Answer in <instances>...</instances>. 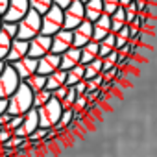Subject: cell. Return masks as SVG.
<instances>
[{"instance_id": "6da1fadb", "label": "cell", "mask_w": 157, "mask_h": 157, "mask_svg": "<svg viewBox=\"0 0 157 157\" xmlns=\"http://www.w3.org/2000/svg\"><path fill=\"white\" fill-rule=\"evenodd\" d=\"M33 107V91L21 82L19 89L8 98V113L13 117H22Z\"/></svg>"}, {"instance_id": "7a4b0ae2", "label": "cell", "mask_w": 157, "mask_h": 157, "mask_svg": "<svg viewBox=\"0 0 157 157\" xmlns=\"http://www.w3.org/2000/svg\"><path fill=\"white\" fill-rule=\"evenodd\" d=\"M41 28H43V15L30 10L26 13V17L22 21H19V33L17 37L19 39H24V41H30L33 39L35 35L41 33Z\"/></svg>"}, {"instance_id": "3957f363", "label": "cell", "mask_w": 157, "mask_h": 157, "mask_svg": "<svg viewBox=\"0 0 157 157\" xmlns=\"http://www.w3.org/2000/svg\"><path fill=\"white\" fill-rule=\"evenodd\" d=\"M39 111V124L43 128H54L59 124L61 120V115H63V105L57 98L52 96V100L48 104H44L43 107L37 109Z\"/></svg>"}, {"instance_id": "277c9868", "label": "cell", "mask_w": 157, "mask_h": 157, "mask_svg": "<svg viewBox=\"0 0 157 157\" xmlns=\"http://www.w3.org/2000/svg\"><path fill=\"white\" fill-rule=\"evenodd\" d=\"M21 82H22V80L19 78V74H17V70L13 68V65H11V63H6L4 72L0 74V98L8 100V98L19 89Z\"/></svg>"}, {"instance_id": "5b68a950", "label": "cell", "mask_w": 157, "mask_h": 157, "mask_svg": "<svg viewBox=\"0 0 157 157\" xmlns=\"http://www.w3.org/2000/svg\"><path fill=\"white\" fill-rule=\"evenodd\" d=\"M63 21H65V17H63V8H59V6H52L44 15H43V28H41V33H44V35H54V33H57L59 30H63Z\"/></svg>"}, {"instance_id": "8992f818", "label": "cell", "mask_w": 157, "mask_h": 157, "mask_svg": "<svg viewBox=\"0 0 157 157\" xmlns=\"http://www.w3.org/2000/svg\"><path fill=\"white\" fill-rule=\"evenodd\" d=\"M63 28L65 30H74L78 28L83 21H85V6L83 2H80V0H74V2L63 10Z\"/></svg>"}, {"instance_id": "52a82bcc", "label": "cell", "mask_w": 157, "mask_h": 157, "mask_svg": "<svg viewBox=\"0 0 157 157\" xmlns=\"http://www.w3.org/2000/svg\"><path fill=\"white\" fill-rule=\"evenodd\" d=\"M39 126H41V124H39V111H37L35 107H32V109L24 115L22 124L13 131V135L22 137V139H30V135H32Z\"/></svg>"}, {"instance_id": "ba28073f", "label": "cell", "mask_w": 157, "mask_h": 157, "mask_svg": "<svg viewBox=\"0 0 157 157\" xmlns=\"http://www.w3.org/2000/svg\"><path fill=\"white\" fill-rule=\"evenodd\" d=\"M30 0H10V8L8 11L2 15L4 21L8 22H19L26 17V13L30 11Z\"/></svg>"}, {"instance_id": "9c48e42d", "label": "cell", "mask_w": 157, "mask_h": 157, "mask_svg": "<svg viewBox=\"0 0 157 157\" xmlns=\"http://www.w3.org/2000/svg\"><path fill=\"white\" fill-rule=\"evenodd\" d=\"M48 52H52V37L50 35L39 33L33 39H30V52H28V56L39 59V57L46 56Z\"/></svg>"}, {"instance_id": "30bf717a", "label": "cell", "mask_w": 157, "mask_h": 157, "mask_svg": "<svg viewBox=\"0 0 157 157\" xmlns=\"http://www.w3.org/2000/svg\"><path fill=\"white\" fill-rule=\"evenodd\" d=\"M70 46H74V35H72V30H59L57 33L52 35V52L54 54H63L67 52Z\"/></svg>"}, {"instance_id": "8fae6325", "label": "cell", "mask_w": 157, "mask_h": 157, "mask_svg": "<svg viewBox=\"0 0 157 157\" xmlns=\"http://www.w3.org/2000/svg\"><path fill=\"white\" fill-rule=\"evenodd\" d=\"M11 65H13V68L17 70L19 78L24 82V80H28L30 76H33V74L37 72L39 59H37V57H32V56H26V57H22V59L15 61V63H11Z\"/></svg>"}, {"instance_id": "7c38bea8", "label": "cell", "mask_w": 157, "mask_h": 157, "mask_svg": "<svg viewBox=\"0 0 157 157\" xmlns=\"http://www.w3.org/2000/svg\"><path fill=\"white\" fill-rule=\"evenodd\" d=\"M72 35H74V46H76V48L85 46L87 43L93 41V22L85 19L78 28L72 30Z\"/></svg>"}, {"instance_id": "4fadbf2b", "label": "cell", "mask_w": 157, "mask_h": 157, "mask_svg": "<svg viewBox=\"0 0 157 157\" xmlns=\"http://www.w3.org/2000/svg\"><path fill=\"white\" fill-rule=\"evenodd\" d=\"M57 68H61V56H59V54L48 52L46 56L39 57V67H37V72H39V74L48 76V74L56 72Z\"/></svg>"}, {"instance_id": "5bb4252c", "label": "cell", "mask_w": 157, "mask_h": 157, "mask_svg": "<svg viewBox=\"0 0 157 157\" xmlns=\"http://www.w3.org/2000/svg\"><path fill=\"white\" fill-rule=\"evenodd\" d=\"M28 52H30V41L15 37L11 41V48H10V54L6 57V63H15V61L22 59V57H26Z\"/></svg>"}, {"instance_id": "9a60e30c", "label": "cell", "mask_w": 157, "mask_h": 157, "mask_svg": "<svg viewBox=\"0 0 157 157\" xmlns=\"http://www.w3.org/2000/svg\"><path fill=\"white\" fill-rule=\"evenodd\" d=\"M111 33V15L104 13L98 21L93 22V41L100 43L104 37H107Z\"/></svg>"}, {"instance_id": "2e32d148", "label": "cell", "mask_w": 157, "mask_h": 157, "mask_svg": "<svg viewBox=\"0 0 157 157\" xmlns=\"http://www.w3.org/2000/svg\"><path fill=\"white\" fill-rule=\"evenodd\" d=\"M82 63V48H76V46H70L67 52L61 54V68L63 70H68L76 65Z\"/></svg>"}, {"instance_id": "e0dca14e", "label": "cell", "mask_w": 157, "mask_h": 157, "mask_svg": "<svg viewBox=\"0 0 157 157\" xmlns=\"http://www.w3.org/2000/svg\"><path fill=\"white\" fill-rule=\"evenodd\" d=\"M85 6V19L94 22L104 15V0H87Z\"/></svg>"}, {"instance_id": "ac0fdd59", "label": "cell", "mask_w": 157, "mask_h": 157, "mask_svg": "<svg viewBox=\"0 0 157 157\" xmlns=\"http://www.w3.org/2000/svg\"><path fill=\"white\" fill-rule=\"evenodd\" d=\"M63 85H67V70L57 68L56 72L46 76V89L56 91L57 87H63Z\"/></svg>"}, {"instance_id": "d6986e66", "label": "cell", "mask_w": 157, "mask_h": 157, "mask_svg": "<svg viewBox=\"0 0 157 157\" xmlns=\"http://www.w3.org/2000/svg\"><path fill=\"white\" fill-rule=\"evenodd\" d=\"M96 57H100V43L91 41L85 46H82V65H87V63L94 61Z\"/></svg>"}, {"instance_id": "ffe728a7", "label": "cell", "mask_w": 157, "mask_h": 157, "mask_svg": "<svg viewBox=\"0 0 157 157\" xmlns=\"http://www.w3.org/2000/svg\"><path fill=\"white\" fill-rule=\"evenodd\" d=\"M82 80H85V65L80 63V65H76V67L67 70V85L74 87L78 82H82Z\"/></svg>"}, {"instance_id": "44dd1931", "label": "cell", "mask_w": 157, "mask_h": 157, "mask_svg": "<svg viewBox=\"0 0 157 157\" xmlns=\"http://www.w3.org/2000/svg\"><path fill=\"white\" fill-rule=\"evenodd\" d=\"M126 24H128V21H126V10H124V8H118V10L111 15V32L117 33V32H120Z\"/></svg>"}, {"instance_id": "7402d4cb", "label": "cell", "mask_w": 157, "mask_h": 157, "mask_svg": "<svg viewBox=\"0 0 157 157\" xmlns=\"http://www.w3.org/2000/svg\"><path fill=\"white\" fill-rule=\"evenodd\" d=\"M113 50H117V37L115 33L111 32L107 37H104L100 41V57H105L107 54H111Z\"/></svg>"}, {"instance_id": "603a6c76", "label": "cell", "mask_w": 157, "mask_h": 157, "mask_svg": "<svg viewBox=\"0 0 157 157\" xmlns=\"http://www.w3.org/2000/svg\"><path fill=\"white\" fill-rule=\"evenodd\" d=\"M24 83L33 91V93H37V91H41V89H44L46 87V76H43V74H39V72H35L33 76H30L28 80H24Z\"/></svg>"}, {"instance_id": "cb8c5ba5", "label": "cell", "mask_w": 157, "mask_h": 157, "mask_svg": "<svg viewBox=\"0 0 157 157\" xmlns=\"http://www.w3.org/2000/svg\"><path fill=\"white\" fill-rule=\"evenodd\" d=\"M102 70H104V59L96 57L94 61H91V63L85 65V80H91V78L102 74Z\"/></svg>"}, {"instance_id": "d4e9b609", "label": "cell", "mask_w": 157, "mask_h": 157, "mask_svg": "<svg viewBox=\"0 0 157 157\" xmlns=\"http://www.w3.org/2000/svg\"><path fill=\"white\" fill-rule=\"evenodd\" d=\"M52 100V91L50 89H41V91H37V93H33V107L35 109H39V107H43L44 104H48Z\"/></svg>"}, {"instance_id": "484cf974", "label": "cell", "mask_w": 157, "mask_h": 157, "mask_svg": "<svg viewBox=\"0 0 157 157\" xmlns=\"http://www.w3.org/2000/svg\"><path fill=\"white\" fill-rule=\"evenodd\" d=\"M11 37L8 33H4L0 30V61H6L8 54H10V48H11Z\"/></svg>"}, {"instance_id": "4316f807", "label": "cell", "mask_w": 157, "mask_h": 157, "mask_svg": "<svg viewBox=\"0 0 157 157\" xmlns=\"http://www.w3.org/2000/svg\"><path fill=\"white\" fill-rule=\"evenodd\" d=\"M54 6V0H30V8L41 15H44Z\"/></svg>"}, {"instance_id": "83f0119b", "label": "cell", "mask_w": 157, "mask_h": 157, "mask_svg": "<svg viewBox=\"0 0 157 157\" xmlns=\"http://www.w3.org/2000/svg\"><path fill=\"white\" fill-rule=\"evenodd\" d=\"M115 37H117V50H120L122 46H126L128 43H129V39H131V32H129V24H126L120 32H117L115 33Z\"/></svg>"}, {"instance_id": "f1b7e54d", "label": "cell", "mask_w": 157, "mask_h": 157, "mask_svg": "<svg viewBox=\"0 0 157 157\" xmlns=\"http://www.w3.org/2000/svg\"><path fill=\"white\" fill-rule=\"evenodd\" d=\"M102 83H104V76H102V74H98V76L91 78V80H87V94H89V93H96V91H100Z\"/></svg>"}, {"instance_id": "f546056e", "label": "cell", "mask_w": 157, "mask_h": 157, "mask_svg": "<svg viewBox=\"0 0 157 157\" xmlns=\"http://www.w3.org/2000/svg\"><path fill=\"white\" fill-rule=\"evenodd\" d=\"M87 105H89V98H87V94H82V96L76 98V102H74V105H72V111H74V113L85 111V113H87Z\"/></svg>"}, {"instance_id": "4dcf8cb0", "label": "cell", "mask_w": 157, "mask_h": 157, "mask_svg": "<svg viewBox=\"0 0 157 157\" xmlns=\"http://www.w3.org/2000/svg\"><path fill=\"white\" fill-rule=\"evenodd\" d=\"M2 32L8 33L11 39H15L17 33H19V22H8V21H4L2 22Z\"/></svg>"}, {"instance_id": "1f68e13d", "label": "cell", "mask_w": 157, "mask_h": 157, "mask_svg": "<svg viewBox=\"0 0 157 157\" xmlns=\"http://www.w3.org/2000/svg\"><path fill=\"white\" fill-rule=\"evenodd\" d=\"M76 98H78V94H76L74 87H70V89H68V94H67V96L61 100V105H63V109H72V105H74Z\"/></svg>"}, {"instance_id": "d6a6232c", "label": "cell", "mask_w": 157, "mask_h": 157, "mask_svg": "<svg viewBox=\"0 0 157 157\" xmlns=\"http://www.w3.org/2000/svg\"><path fill=\"white\" fill-rule=\"evenodd\" d=\"M48 129H50V128H43V126H39V128L30 135V140H41V142H44V140L48 139Z\"/></svg>"}, {"instance_id": "836d02e7", "label": "cell", "mask_w": 157, "mask_h": 157, "mask_svg": "<svg viewBox=\"0 0 157 157\" xmlns=\"http://www.w3.org/2000/svg\"><path fill=\"white\" fill-rule=\"evenodd\" d=\"M120 8V0H104V13L113 15Z\"/></svg>"}, {"instance_id": "e575fe53", "label": "cell", "mask_w": 157, "mask_h": 157, "mask_svg": "<svg viewBox=\"0 0 157 157\" xmlns=\"http://www.w3.org/2000/svg\"><path fill=\"white\" fill-rule=\"evenodd\" d=\"M124 10H126V21H128V24L139 17V10H137V4H135V0H133V2H131L128 8H124Z\"/></svg>"}, {"instance_id": "d590c367", "label": "cell", "mask_w": 157, "mask_h": 157, "mask_svg": "<svg viewBox=\"0 0 157 157\" xmlns=\"http://www.w3.org/2000/svg\"><path fill=\"white\" fill-rule=\"evenodd\" d=\"M68 89H70V85H63V87H57L56 91H52V96H54V98H57V100L61 102V100H63V98L68 94Z\"/></svg>"}, {"instance_id": "8d00e7d4", "label": "cell", "mask_w": 157, "mask_h": 157, "mask_svg": "<svg viewBox=\"0 0 157 157\" xmlns=\"http://www.w3.org/2000/svg\"><path fill=\"white\" fill-rule=\"evenodd\" d=\"M11 137H13V131H11V129H8V128H0V146L6 144Z\"/></svg>"}, {"instance_id": "74e56055", "label": "cell", "mask_w": 157, "mask_h": 157, "mask_svg": "<svg viewBox=\"0 0 157 157\" xmlns=\"http://www.w3.org/2000/svg\"><path fill=\"white\" fill-rule=\"evenodd\" d=\"M74 91L78 96H82V94H87V80H82V82H78L74 85Z\"/></svg>"}, {"instance_id": "f35d334b", "label": "cell", "mask_w": 157, "mask_h": 157, "mask_svg": "<svg viewBox=\"0 0 157 157\" xmlns=\"http://www.w3.org/2000/svg\"><path fill=\"white\" fill-rule=\"evenodd\" d=\"M22 118H24V115H22V117H11V120H10V124H8L6 128L11 129V131H15V129L22 124Z\"/></svg>"}, {"instance_id": "ab89813d", "label": "cell", "mask_w": 157, "mask_h": 157, "mask_svg": "<svg viewBox=\"0 0 157 157\" xmlns=\"http://www.w3.org/2000/svg\"><path fill=\"white\" fill-rule=\"evenodd\" d=\"M11 117H13V115H10L8 111H6V113H2V115H0V128H6V126L10 124Z\"/></svg>"}, {"instance_id": "60d3db41", "label": "cell", "mask_w": 157, "mask_h": 157, "mask_svg": "<svg viewBox=\"0 0 157 157\" xmlns=\"http://www.w3.org/2000/svg\"><path fill=\"white\" fill-rule=\"evenodd\" d=\"M72 2H74V0H54V4H56V6H59V8H63V10H65V8H68Z\"/></svg>"}, {"instance_id": "b9f144b4", "label": "cell", "mask_w": 157, "mask_h": 157, "mask_svg": "<svg viewBox=\"0 0 157 157\" xmlns=\"http://www.w3.org/2000/svg\"><path fill=\"white\" fill-rule=\"evenodd\" d=\"M10 8V0H0V15H4Z\"/></svg>"}, {"instance_id": "7bdbcfd3", "label": "cell", "mask_w": 157, "mask_h": 157, "mask_svg": "<svg viewBox=\"0 0 157 157\" xmlns=\"http://www.w3.org/2000/svg\"><path fill=\"white\" fill-rule=\"evenodd\" d=\"M6 111H8V100L0 98V115H2V113H6Z\"/></svg>"}, {"instance_id": "ee69618b", "label": "cell", "mask_w": 157, "mask_h": 157, "mask_svg": "<svg viewBox=\"0 0 157 157\" xmlns=\"http://www.w3.org/2000/svg\"><path fill=\"white\" fill-rule=\"evenodd\" d=\"M131 2H133V0H120V8H128Z\"/></svg>"}, {"instance_id": "f6af8a7d", "label": "cell", "mask_w": 157, "mask_h": 157, "mask_svg": "<svg viewBox=\"0 0 157 157\" xmlns=\"http://www.w3.org/2000/svg\"><path fill=\"white\" fill-rule=\"evenodd\" d=\"M4 68H6V61H0V74L4 72Z\"/></svg>"}, {"instance_id": "bcb514c9", "label": "cell", "mask_w": 157, "mask_h": 157, "mask_svg": "<svg viewBox=\"0 0 157 157\" xmlns=\"http://www.w3.org/2000/svg\"><path fill=\"white\" fill-rule=\"evenodd\" d=\"M2 22H4V19H2V15H0V30H2Z\"/></svg>"}, {"instance_id": "7dc6e473", "label": "cell", "mask_w": 157, "mask_h": 157, "mask_svg": "<svg viewBox=\"0 0 157 157\" xmlns=\"http://www.w3.org/2000/svg\"><path fill=\"white\" fill-rule=\"evenodd\" d=\"M80 2H83V4H85V2H87V0H80Z\"/></svg>"}]
</instances>
